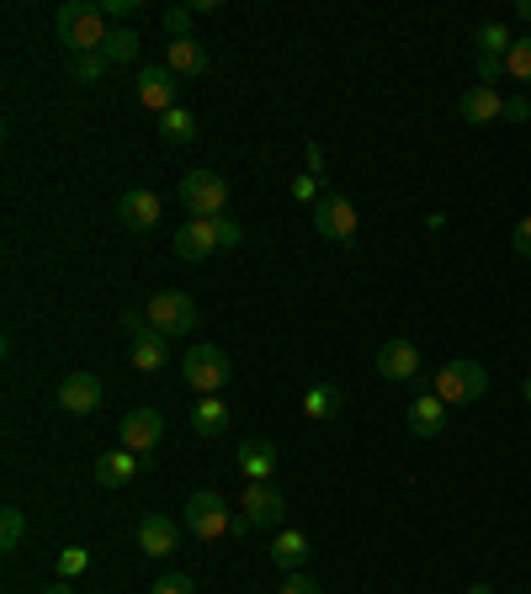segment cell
I'll return each mask as SVG.
<instances>
[{
  "label": "cell",
  "mask_w": 531,
  "mask_h": 594,
  "mask_svg": "<svg viewBox=\"0 0 531 594\" xmlns=\"http://www.w3.org/2000/svg\"><path fill=\"white\" fill-rule=\"evenodd\" d=\"M372 366H378L383 383H414V372H420V351H414V340H383L378 356H372Z\"/></svg>",
  "instance_id": "11"
},
{
  "label": "cell",
  "mask_w": 531,
  "mask_h": 594,
  "mask_svg": "<svg viewBox=\"0 0 531 594\" xmlns=\"http://www.w3.org/2000/svg\"><path fill=\"white\" fill-rule=\"evenodd\" d=\"M181 372H186V383L197 387V398H213L218 387L235 377V366H229V356L218 351V345H207V340H197L186 356H181Z\"/></svg>",
  "instance_id": "4"
},
{
  "label": "cell",
  "mask_w": 531,
  "mask_h": 594,
  "mask_svg": "<svg viewBox=\"0 0 531 594\" xmlns=\"http://www.w3.org/2000/svg\"><path fill=\"white\" fill-rule=\"evenodd\" d=\"M510 250L531 261V218H521V223H516V234H510Z\"/></svg>",
  "instance_id": "38"
},
{
  "label": "cell",
  "mask_w": 531,
  "mask_h": 594,
  "mask_svg": "<svg viewBox=\"0 0 531 594\" xmlns=\"http://www.w3.org/2000/svg\"><path fill=\"white\" fill-rule=\"evenodd\" d=\"M500 75H505V59H484V54H478V80H484V86H495Z\"/></svg>",
  "instance_id": "41"
},
{
  "label": "cell",
  "mask_w": 531,
  "mask_h": 594,
  "mask_svg": "<svg viewBox=\"0 0 531 594\" xmlns=\"http://www.w3.org/2000/svg\"><path fill=\"white\" fill-rule=\"evenodd\" d=\"M101 11H107V22H118V16H133L139 11V0H101Z\"/></svg>",
  "instance_id": "42"
},
{
  "label": "cell",
  "mask_w": 531,
  "mask_h": 594,
  "mask_svg": "<svg viewBox=\"0 0 531 594\" xmlns=\"http://www.w3.org/2000/svg\"><path fill=\"white\" fill-rule=\"evenodd\" d=\"M245 526H282L288 515V494L277 483H245Z\"/></svg>",
  "instance_id": "9"
},
{
  "label": "cell",
  "mask_w": 531,
  "mask_h": 594,
  "mask_svg": "<svg viewBox=\"0 0 531 594\" xmlns=\"http://www.w3.org/2000/svg\"><path fill=\"white\" fill-rule=\"evenodd\" d=\"M468 594H500L495 584H468Z\"/></svg>",
  "instance_id": "44"
},
{
  "label": "cell",
  "mask_w": 531,
  "mask_h": 594,
  "mask_svg": "<svg viewBox=\"0 0 531 594\" xmlns=\"http://www.w3.org/2000/svg\"><path fill=\"white\" fill-rule=\"evenodd\" d=\"M22 536H28V515H22L17 505H6L0 509V552H17Z\"/></svg>",
  "instance_id": "27"
},
{
  "label": "cell",
  "mask_w": 531,
  "mask_h": 594,
  "mask_svg": "<svg viewBox=\"0 0 531 594\" xmlns=\"http://www.w3.org/2000/svg\"><path fill=\"white\" fill-rule=\"evenodd\" d=\"M340 387L335 383H314L308 393H303V419H314V425H325V419H335L340 415Z\"/></svg>",
  "instance_id": "22"
},
{
  "label": "cell",
  "mask_w": 531,
  "mask_h": 594,
  "mask_svg": "<svg viewBox=\"0 0 531 594\" xmlns=\"http://www.w3.org/2000/svg\"><path fill=\"white\" fill-rule=\"evenodd\" d=\"M43 594H75V584H69V579H54V584H48Z\"/></svg>",
  "instance_id": "43"
},
{
  "label": "cell",
  "mask_w": 531,
  "mask_h": 594,
  "mask_svg": "<svg viewBox=\"0 0 531 594\" xmlns=\"http://www.w3.org/2000/svg\"><path fill=\"white\" fill-rule=\"evenodd\" d=\"M181 202H186L192 218H224V208H229V180L218 176V170H186Z\"/></svg>",
  "instance_id": "5"
},
{
  "label": "cell",
  "mask_w": 531,
  "mask_h": 594,
  "mask_svg": "<svg viewBox=\"0 0 531 594\" xmlns=\"http://www.w3.org/2000/svg\"><path fill=\"white\" fill-rule=\"evenodd\" d=\"M282 594H319V579H308V573H288Z\"/></svg>",
  "instance_id": "37"
},
{
  "label": "cell",
  "mask_w": 531,
  "mask_h": 594,
  "mask_svg": "<svg viewBox=\"0 0 531 594\" xmlns=\"http://www.w3.org/2000/svg\"><path fill=\"white\" fill-rule=\"evenodd\" d=\"M303 160H308V176H314V180H325V176H329V170H325V148H319V144L303 148Z\"/></svg>",
  "instance_id": "39"
},
{
  "label": "cell",
  "mask_w": 531,
  "mask_h": 594,
  "mask_svg": "<svg viewBox=\"0 0 531 594\" xmlns=\"http://www.w3.org/2000/svg\"><path fill=\"white\" fill-rule=\"evenodd\" d=\"M192 430L207 436V441L224 436V430H229V404H224L218 393H213V398H197V409H192Z\"/></svg>",
  "instance_id": "23"
},
{
  "label": "cell",
  "mask_w": 531,
  "mask_h": 594,
  "mask_svg": "<svg viewBox=\"0 0 531 594\" xmlns=\"http://www.w3.org/2000/svg\"><path fill=\"white\" fill-rule=\"evenodd\" d=\"M516 11H521V22H531V0H521V6H516Z\"/></svg>",
  "instance_id": "45"
},
{
  "label": "cell",
  "mask_w": 531,
  "mask_h": 594,
  "mask_svg": "<svg viewBox=\"0 0 531 594\" xmlns=\"http://www.w3.org/2000/svg\"><path fill=\"white\" fill-rule=\"evenodd\" d=\"M207 48H203V37H171V43H165V69H171V75H207Z\"/></svg>",
  "instance_id": "17"
},
{
  "label": "cell",
  "mask_w": 531,
  "mask_h": 594,
  "mask_svg": "<svg viewBox=\"0 0 531 594\" xmlns=\"http://www.w3.org/2000/svg\"><path fill=\"white\" fill-rule=\"evenodd\" d=\"M356 229H361V212L351 208V197L325 191V197L314 202V234L319 239H329V244H351Z\"/></svg>",
  "instance_id": "7"
},
{
  "label": "cell",
  "mask_w": 531,
  "mask_h": 594,
  "mask_svg": "<svg viewBox=\"0 0 531 594\" xmlns=\"http://www.w3.org/2000/svg\"><path fill=\"white\" fill-rule=\"evenodd\" d=\"M218 250V229H213V218H186L176 229V261H186V266H197V261H207Z\"/></svg>",
  "instance_id": "13"
},
{
  "label": "cell",
  "mask_w": 531,
  "mask_h": 594,
  "mask_svg": "<svg viewBox=\"0 0 531 594\" xmlns=\"http://www.w3.org/2000/svg\"><path fill=\"white\" fill-rule=\"evenodd\" d=\"M271 563L282 568V573H303V563H308V536L288 526V531L271 541Z\"/></svg>",
  "instance_id": "21"
},
{
  "label": "cell",
  "mask_w": 531,
  "mask_h": 594,
  "mask_svg": "<svg viewBox=\"0 0 531 594\" xmlns=\"http://www.w3.org/2000/svg\"><path fill=\"white\" fill-rule=\"evenodd\" d=\"M293 197H297V202H308V208H314V202L325 197V180H314L308 170H303V176L293 180Z\"/></svg>",
  "instance_id": "36"
},
{
  "label": "cell",
  "mask_w": 531,
  "mask_h": 594,
  "mask_svg": "<svg viewBox=\"0 0 531 594\" xmlns=\"http://www.w3.org/2000/svg\"><path fill=\"white\" fill-rule=\"evenodd\" d=\"M160 22H165V32H171V37H192V6H171Z\"/></svg>",
  "instance_id": "33"
},
{
  "label": "cell",
  "mask_w": 531,
  "mask_h": 594,
  "mask_svg": "<svg viewBox=\"0 0 531 594\" xmlns=\"http://www.w3.org/2000/svg\"><path fill=\"white\" fill-rule=\"evenodd\" d=\"M176 541H181L176 520H165V515H144V520H139V552H144V558H171Z\"/></svg>",
  "instance_id": "18"
},
{
  "label": "cell",
  "mask_w": 531,
  "mask_h": 594,
  "mask_svg": "<svg viewBox=\"0 0 531 594\" xmlns=\"http://www.w3.org/2000/svg\"><path fill=\"white\" fill-rule=\"evenodd\" d=\"M86 568H90V552H86V547H64V552H59V579H80Z\"/></svg>",
  "instance_id": "31"
},
{
  "label": "cell",
  "mask_w": 531,
  "mask_h": 594,
  "mask_svg": "<svg viewBox=\"0 0 531 594\" xmlns=\"http://www.w3.org/2000/svg\"><path fill=\"white\" fill-rule=\"evenodd\" d=\"M133 473H139V457L122 451V446L96 457V483H101V488H122V483H133Z\"/></svg>",
  "instance_id": "20"
},
{
  "label": "cell",
  "mask_w": 531,
  "mask_h": 594,
  "mask_svg": "<svg viewBox=\"0 0 531 594\" xmlns=\"http://www.w3.org/2000/svg\"><path fill=\"white\" fill-rule=\"evenodd\" d=\"M521 398H527V404H531V377H527V383H521Z\"/></svg>",
  "instance_id": "46"
},
{
  "label": "cell",
  "mask_w": 531,
  "mask_h": 594,
  "mask_svg": "<svg viewBox=\"0 0 531 594\" xmlns=\"http://www.w3.org/2000/svg\"><path fill=\"white\" fill-rule=\"evenodd\" d=\"M510 43H516V37H510L505 22H484V28L473 32V48H478L484 59H505V54H510Z\"/></svg>",
  "instance_id": "26"
},
{
  "label": "cell",
  "mask_w": 531,
  "mask_h": 594,
  "mask_svg": "<svg viewBox=\"0 0 531 594\" xmlns=\"http://www.w3.org/2000/svg\"><path fill=\"white\" fill-rule=\"evenodd\" d=\"M139 48H144V37H139L133 28H112V37L101 43V59L118 69V64H133V59H139Z\"/></svg>",
  "instance_id": "25"
},
{
  "label": "cell",
  "mask_w": 531,
  "mask_h": 594,
  "mask_svg": "<svg viewBox=\"0 0 531 594\" xmlns=\"http://www.w3.org/2000/svg\"><path fill=\"white\" fill-rule=\"evenodd\" d=\"M531 118V101L527 96H510V101H505V122H527Z\"/></svg>",
  "instance_id": "40"
},
{
  "label": "cell",
  "mask_w": 531,
  "mask_h": 594,
  "mask_svg": "<svg viewBox=\"0 0 531 594\" xmlns=\"http://www.w3.org/2000/svg\"><path fill=\"white\" fill-rule=\"evenodd\" d=\"M160 133H165L171 144H192V139H197V118H192L186 107H176V112L160 118Z\"/></svg>",
  "instance_id": "28"
},
{
  "label": "cell",
  "mask_w": 531,
  "mask_h": 594,
  "mask_svg": "<svg viewBox=\"0 0 531 594\" xmlns=\"http://www.w3.org/2000/svg\"><path fill=\"white\" fill-rule=\"evenodd\" d=\"M239 473L250 477V483H271V473H277V441L245 436V446H239Z\"/></svg>",
  "instance_id": "16"
},
{
  "label": "cell",
  "mask_w": 531,
  "mask_h": 594,
  "mask_svg": "<svg viewBox=\"0 0 531 594\" xmlns=\"http://www.w3.org/2000/svg\"><path fill=\"white\" fill-rule=\"evenodd\" d=\"M186 531L197 536V541H224V536L235 531V515H229V505L213 488H203V494L186 499Z\"/></svg>",
  "instance_id": "6"
},
{
  "label": "cell",
  "mask_w": 531,
  "mask_h": 594,
  "mask_svg": "<svg viewBox=\"0 0 531 594\" xmlns=\"http://www.w3.org/2000/svg\"><path fill=\"white\" fill-rule=\"evenodd\" d=\"M213 229H218V250H239V244H245V229H239L229 212H224V218H213Z\"/></svg>",
  "instance_id": "32"
},
{
  "label": "cell",
  "mask_w": 531,
  "mask_h": 594,
  "mask_svg": "<svg viewBox=\"0 0 531 594\" xmlns=\"http://www.w3.org/2000/svg\"><path fill=\"white\" fill-rule=\"evenodd\" d=\"M144 314H149V324L160 329V334H197V329H203V308H197V297L181 293V287L154 293Z\"/></svg>",
  "instance_id": "2"
},
{
  "label": "cell",
  "mask_w": 531,
  "mask_h": 594,
  "mask_svg": "<svg viewBox=\"0 0 531 594\" xmlns=\"http://www.w3.org/2000/svg\"><path fill=\"white\" fill-rule=\"evenodd\" d=\"M160 441H165V419H160V409H128V415L118 419V446L122 451L144 457V451H154Z\"/></svg>",
  "instance_id": "8"
},
{
  "label": "cell",
  "mask_w": 531,
  "mask_h": 594,
  "mask_svg": "<svg viewBox=\"0 0 531 594\" xmlns=\"http://www.w3.org/2000/svg\"><path fill=\"white\" fill-rule=\"evenodd\" d=\"M112 64L101 59V54H80V59H69V75H75V86H96L101 75H107Z\"/></svg>",
  "instance_id": "30"
},
{
  "label": "cell",
  "mask_w": 531,
  "mask_h": 594,
  "mask_svg": "<svg viewBox=\"0 0 531 594\" xmlns=\"http://www.w3.org/2000/svg\"><path fill=\"white\" fill-rule=\"evenodd\" d=\"M410 430L420 436V441H436L446 430V404L436 398V393H420L410 404Z\"/></svg>",
  "instance_id": "19"
},
{
  "label": "cell",
  "mask_w": 531,
  "mask_h": 594,
  "mask_svg": "<svg viewBox=\"0 0 531 594\" xmlns=\"http://www.w3.org/2000/svg\"><path fill=\"white\" fill-rule=\"evenodd\" d=\"M128 351H133V366H139V372H165V334H160V329L128 340Z\"/></svg>",
  "instance_id": "24"
},
{
  "label": "cell",
  "mask_w": 531,
  "mask_h": 594,
  "mask_svg": "<svg viewBox=\"0 0 531 594\" xmlns=\"http://www.w3.org/2000/svg\"><path fill=\"white\" fill-rule=\"evenodd\" d=\"M118 329L128 334V340H139V334H149L154 324H149V314H139V308H122V314H118Z\"/></svg>",
  "instance_id": "35"
},
{
  "label": "cell",
  "mask_w": 531,
  "mask_h": 594,
  "mask_svg": "<svg viewBox=\"0 0 531 594\" xmlns=\"http://www.w3.org/2000/svg\"><path fill=\"white\" fill-rule=\"evenodd\" d=\"M431 393L442 398L446 409H463V404H478L484 393H489V372L478 366V361H446L442 372H436V383Z\"/></svg>",
  "instance_id": "3"
},
{
  "label": "cell",
  "mask_w": 531,
  "mask_h": 594,
  "mask_svg": "<svg viewBox=\"0 0 531 594\" xmlns=\"http://www.w3.org/2000/svg\"><path fill=\"white\" fill-rule=\"evenodd\" d=\"M457 118L468 122V128H489V122L505 118V96L495 86H468L457 96Z\"/></svg>",
  "instance_id": "12"
},
{
  "label": "cell",
  "mask_w": 531,
  "mask_h": 594,
  "mask_svg": "<svg viewBox=\"0 0 531 594\" xmlns=\"http://www.w3.org/2000/svg\"><path fill=\"white\" fill-rule=\"evenodd\" d=\"M101 393H107V383L96 372H69L59 383V409L64 415H96L101 409Z\"/></svg>",
  "instance_id": "10"
},
{
  "label": "cell",
  "mask_w": 531,
  "mask_h": 594,
  "mask_svg": "<svg viewBox=\"0 0 531 594\" xmlns=\"http://www.w3.org/2000/svg\"><path fill=\"white\" fill-rule=\"evenodd\" d=\"M139 101H144L149 112H176V75L165 69V64H149V69H139Z\"/></svg>",
  "instance_id": "14"
},
{
  "label": "cell",
  "mask_w": 531,
  "mask_h": 594,
  "mask_svg": "<svg viewBox=\"0 0 531 594\" xmlns=\"http://www.w3.org/2000/svg\"><path fill=\"white\" fill-rule=\"evenodd\" d=\"M505 75H510V80H521V86H531V32L510 43V54H505Z\"/></svg>",
  "instance_id": "29"
},
{
  "label": "cell",
  "mask_w": 531,
  "mask_h": 594,
  "mask_svg": "<svg viewBox=\"0 0 531 594\" xmlns=\"http://www.w3.org/2000/svg\"><path fill=\"white\" fill-rule=\"evenodd\" d=\"M149 594H197V584H192L186 573H160V579H154V590H149Z\"/></svg>",
  "instance_id": "34"
},
{
  "label": "cell",
  "mask_w": 531,
  "mask_h": 594,
  "mask_svg": "<svg viewBox=\"0 0 531 594\" xmlns=\"http://www.w3.org/2000/svg\"><path fill=\"white\" fill-rule=\"evenodd\" d=\"M112 37V22L101 6H86V0H69L59 11V43L80 59V54H101V43Z\"/></svg>",
  "instance_id": "1"
},
{
  "label": "cell",
  "mask_w": 531,
  "mask_h": 594,
  "mask_svg": "<svg viewBox=\"0 0 531 594\" xmlns=\"http://www.w3.org/2000/svg\"><path fill=\"white\" fill-rule=\"evenodd\" d=\"M118 223H122V229H133V234H149V229L160 223V191L133 186V191L118 202Z\"/></svg>",
  "instance_id": "15"
}]
</instances>
